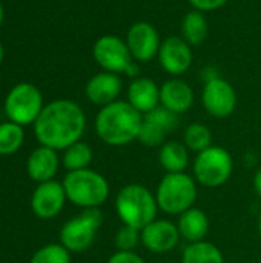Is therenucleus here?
I'll use <instances>...</instances> for the list:
<instances>
[{
	"mask_svg": "<svg viewBox=\"0 0 261 263\" xmlns=\"http://www.w3.org/2000/svg\"><path fill=\"white\" fill-rule=\"evenodd\" d=\"M234 171V160L231 153L223 146H209L198 153L192 163L194 179L198 185L206 188H218L225 185Z\"/></svg>",
	"mask_w": 261,
	"mask_h": 263,
	"instance_id": "6",
	"label": "nucleus"
},
{
	"mask_svg": "<svg viewBox=\"0 0 261 263\" xmlns=\"http://www.w3.org/2000/svg\"><path fill=\"white\" fill-rule=\"evenodd\" d=\"M86 128L83 109L71 100H54L46 105L34 122L35 137L42 146L55 151L80 142Z\"/></svg>",
	"mask_w": 261,
	"mask_h": 263,
	"instance_id": "1",
	"label": "nucleus"
},
{
	"mask_svg": "<svg viewBox=\"0 0 261 263\" xmlns=\"http://www.w3.org/2000/svg\"><path fill=\"white\" fill-rule=\"evenodd\" d=\"M23 129L14 122H6L0 125V156L14 154L23 143Z\"/></svg>",
	"mask_w": 261,
	"mask_h": 263,
	"instance_id": "26",
	"label": "nucleus"
},
{
	"mask_svg": "<svg viewBox=\"0 0 261 263\" xmlns=\"http://www.w3.org/2000/svg\"><path fill=\"white\" fill-rule=\"evenodd\" d=\"M123 91V80L114 72H98L89 79L86 83V97L91 103L98 106H106L118 99Z\"/></svg>",
	"mask_w": 261,
	"mask_h": 263,
	"instance_id": "16",
	"label": "nucleus"
},
{
	"mask_svg": "<svg viewBox=\"0 0 261 263\" xmlns=\"http://www.w3.org/2000/svg\"><path fill=\"white\" fill-rule=\"evenodd\" d=\"M2 59H3V48H2V43H0V62H2Z\"/></svg>",
	"mask_w": 261,
	"mask_h": 263,
	"instance_id": "34",
	"label": "nucleus"
},
{
	"mask_svg": "<svg viewBox=\"0 0 261 263\" xmlns=\"http://www.w3.org/2000/svg\"><path fill=\"white\" fill-rule=\"evenodd\" d=\"M92 149L85 142H77L65 149L63 165L68 171H80L89 168L92 162Z\"/></svg>",
	"mask_w": 261,
	"mask_h": 263,
	"instance_id": "25",
	"label": "nucleus"
},
{
	"mask_svg": "<svg viewBox=\"0 0 261 263\" xmlns=\"http://www.w3.org/2000/svg\"><path fill=\"white\" fill-rule=\"evenodd\" d=\"M197 197V182L186 173L165 174L155 190L158 210L169 216H180L194 208Z\"/></svg>",
	"mask_w": 261,
	"mask_h": 263,
	"instance_id": "5",
	"label": "nucleus"
},
{
	"mask_svg": "<svg viewBox=\"0 0 261 263\" xmlns=\"http://www.w3.org/2000/svg\"><path fill=\"white\" fill-rule=\"evenodd\" d=\"M194 89L178 77L166 80L160 86V105L177 116L189 111L194 105Z\"/></svg>",
	"mask_w": 261,
	"mask_h": 263,
	"instance_id": "17",
	"label": "nucleus"
},
{
	"mask_svg": "<svg viewBox=\"0 0 261 263\" xmlns=\"http://www.w3.org/2000/svg\"><path fill=\"white\" fill-rule=\"evenodd\" d=\"M106 263H146L145 259L135 251H117L114 253Z\"/></svg>",
	"mask_w": 261,
	"mask_h": 263,
	"instance_id": "29",
	"label": "nucleus"
},
{
	"mask_svg": "<svg viewBox=\"0 0 261 263\" xmlns=\"http://www.w3.org/2000/svg\"><path fill=\"white\" fill-rule=\"evenodd\" d=\"M103 223V214L98 208L85 210L80 216L68 220L62 231V245L71 253L86 251L95 240V236Z\"/></svg>",
	"mask_w": 261,
	"mask_h": 263,
	"instance_id": "7",
	"label": "nucleus"
},
{
	"mask_svg": "<svg viewBox=\"0 0 261 263\" xmlns=\"http://www.w3.org/2000/svg\"><path fill=\"white\" fill-rule=\"evenodd\" d=\"M57 170H58V156L57 151L52 148L40 146L35 151H32V154L28 157V163H26L28 176L38 183L52 180V177L57 174Z\"/></svg>",
	"mask_w": 261,
	"mask_h": 263,
	"instance_id": "19",
	"label": "nucleus"
},
{
	"mask_svg": "<svg viewBox=\"0 0 261 263\" xmlns=\"http://www.w3.org/2000/svg\"><path fill=\"white\" fill-rule=\"evenodd\" d=\"M143 114L125 100L102 106L95 116V133L109 146H125L138 139Z\"/></svg>",
	"mask_w": 261,
	"mask_h": 263,
	"instance_id": "2",
	"label": "nucleus"
},
{
	"mask_svg": "<svg viewBox=\"0 0 261 263\" xmlns=\"http://www.w3.org/2000/svg\"><path fill=\"white\" fill-rule=\"evenodd\" d=\"M202 103L209 116L215 119H226L237 108V92L228 80L215 77L205 82Z\"/></svg>",
	"mask_w": 261,
	"mask_h": 263,
	"instance_id": "10",
	"label": "nucleus"
},
{
	"mask_svg": "<svg viewBox=\"0 0 261 263\" xmlns=\"http://www.w3.org/2000/svg\"><path fill=\"white\" fill-rule=\"evenodd\" d=\"M126 45L137 63H146L157 57L162 40L158 31L148 22L132 23L126 34Z\"/></svg>",
	"mask_w": 261,
	"mask_h": 263,
	"instance_id": "12",
	"label": "nucleus"
},
{
	"mask_svg": "<svg viewBox=\"0 0 261 263\" xmlns=\"http://www.w3.org/2000/svg\"><path fill=\"white\" fill-rule=\"evenodd\" d=\"M178 116L168 111L162 105L143 116L138 142L149 148H160L166 142V136L178 126Z\"/></svg>",
	"mask_w": 261,
	"mask_h": 263,
	"instance_id": "11",
	"label": "nucleus"
},
{
	"mask_svg": "<svg viewBox=\"0 0 261 263\" xmlns=\"http://www.w3.org/2000/svg\"><path fill=\"white\" fill-rule=\"evenodd\" d=\"M209 34V25L203 12L194 9L189 11L182 20V37L191 45H202Z\"/></svg>",
	"mask_w": 261,
	"mask_h": 263,
	"instance_id": "22",
	"label": "nucleus"
},
{
	"mask_svg": "<svg viewBox=\"0 0 261 263\" xmlns=\"http://www.w3.org/2000/svg\"><path fill=\"white\" fill-rule=\"evenodd\" d=\"M252 185H254L255 194L261 199V166L255 171V174H254V182H252Z\"/></svg>",
	"mask_w": 261,
	"mask_h": 263,
	"instance_id": "31",
	"label": "nucleus"
},
{
	"mask_svg": "<svg viewBox=\"0 0 261 263\" xmlns=\"http://www.w3.org/2000/svg\"><path fill=\"white\" fill-rule=\"evenodd\" d=\"M191 6L200 12H208V11H215L222 6H225L229 0H188Z\"/></svg>",
	"mask_w": 261,
	"mask_h": 263,
	"instance_id": "30",
	"label": "nucleus"
},
{
	"mask_svg": "<svg viewBox=\"0 0 261 263\" xmlns=\"http://www.w3.org/2000/svg\"><path fill=\"white\" fill-rule=\"evenodd\" d=\"M258 234H260V239H261V214H260V217H258Z\"/></svg>",
	"mask_w": 261,
	"mask_h": 263,
	"instance_id": "32",
	"label": "nucleus"
},
{
	"mask_svg": "<svg viewBox=\"0 0 261 263\" xmlns=\"http://www.w3.org/2000/svg\"><path fill=\"white\" fill-rule=\"evenodd\" d=\"M94 60L103 71L114 74H128L135 60L131 55V51L126 45V40L118 35H102L97 39L92 48Z\"/></svg>",
	"mask_w": 261,
	"mask_h": 263,
	"instance_id": "9",
	"label": "nucleus"
},
{
	"mask_svg": "<svg viewBox=\"0 0 261 263\" xmlns=\"http://www.w3.org/2000/svg\"><path fill=\"white\" fill-rule=\"evenodd\" d=\"M2 20H3V8L0 5V23H2Z\"/></svg>",
	"mask_w": 261,
	"mask_h": 263,
	"instance_id": "33",
	"label": "nucleus"
},
{
	"mask_svg": "<svg viewBox=\"0 0 261 263\" xmlns=\"http://www.w3.org/2000/svg\"><path fill=\"white\" fill-rule=\"evenodd\" d=\"M157 59L169 76L180 77L191 68L194 55L191 45L183 37L172 35L162 42Z\"/></svg>",
	"mask_w": 261,
	"mask_h": 263,
	"instance_id": "13",
	"label": "nucleus"
},
{
	"mask_svg": "<svg viewBox=\"0 0 261 263\" xmlns=\"http://www.w3.org/2000/svg\"><path fill=\"white\" fill-rule=\"evenodd\" d=\"M138 243H142L140 231L132 227L123 225L115 234V247L118 251H135Z\"/></svg>",
	"mask_w": 261,
	"mask_h": 263,
	"instance_id": "28",
	"label": "nucleus"
},
{
	"mask_svg": "<svg viewBox=\"0 0 261 263\" xmlns=\"http://www.w3.org/2000/svg\"><path fill=\"white\" fill-rule=\"evenodd\" d=\"M69 253L71 251H68L62 243H51L35 251L31 263H71Z\"/></svg>",
	"mask_w": 261,
	"mask_h": 263,
	"instance_id": "27",
	"label": "nucleus"
},
{
	"mask_svg": "<svg viewBox=\"0 0 261 263\" xmlns=\"http://www.w3.org/2000/svg\"><path fill=\"white\" fill-rule=\"evenodd\" d=\"M63 188L68 200L83 210L100 208L109 197L108 180L91 168L69 171L63 180Z\"/></svg>",
	"mask_w": 261,
	"mask_h": 263,
	"instance_id": "4",
	"label": "nucleus"
},
{
	"mask_svg": "<svg viewBox=\"0 0 261 263\" xmlns=\"http://www.w3.org/2000/svg\"><path fill=\"white\" fill-rule=\"evenodd\" d=\"M183 143L189 151L198 154L212 146V131L205 123H189L183 133Z\"/></svg>",
	"mask_w": 261,
	"mask_h": 263,
	"instance_id": "24",
	"label": "nucleus"
},
{
	"mask_svg": "<svg viewBox=\"0 0 261 263\" xmlns=\"http://www.w3.org/2000/svg\"><path fill=\"white\" fill-rule=\"evenodd\" d=\"M68 200L63 183H58L55 180L43 182L40 183L31 199L32 211L40 219H54L65 206V202Z\"/></svg>",
	"mask_w": 261,
	"mask_h": 263,
	"instance_id": "15",
	"label": "nucleus"
},
{
	"mask_svg": "<svg viewBox=\"0 0 261 263\" xmlns=\"http://www.w3.org/2000/svg\"><path fill=\"white\" fill-rule=\"evenodd\" d=\"M177 227L183 240H186L188 243H197L206 239L211 222L203 210L194 206L178 216Z\"/></svg>",
	"mask_w": 261,
	"mask_h": 263,
	"instance_id": "20",
	"label": "nucleus"
},
{
	"mask_svg": "<svg viewBox=\"0 0 261 263\" xmlns=\"http://www.w3.org/2000/svg\"><path fill=\"white\" fill-rule=\"evenodd\" d=\"M188 148L182 142H165L158 148V163L166 171V174L185 173L189 165Z\"/></svg>",
	"mask_w": 261,
	"mask_h": 263,
	"instance_id": "21",
	"label": "nucleus"
},
{
	"mask_svg": "<svg viewBox=\"0 0 261 263\" xmlns=\"http://www.w3.org/2000/svg\"><path fill=\"white\" fill-rule=\"evenodd\" d=\"M126 102L145 116L160 106V86L149 77H135L128 86Z\"/></svg>",
	"mask_w": 261,
	"mask_h": 263,
	"instance_id": "18",
	"label": "nucleus"
},
{
	"mask_svg": "<svg viewBox=\"0 0 261 263\" xmlns=\"http://www.w3.org/2000/svg\"><path fill=\"white\" fill-rule=\"evenodd\" d=\"M182 263H225V257L217 245L202 240L197 243H189L185 248Z\"/></svg>",
	"mask_w": 261,
	"mask_h": 263,
	"instance_id": "23",
	"label": "nucleus"
},
{
	"mask_svg": "<svg viewBox=\"0 0 261 263\" xmlns=\"http://www.w3.org/2000/svg\"><path fill=\"white\" fill-rule=\"evenodd\" d=\"M142 245L152 254H166L172 251L182 236L178 233L177 223L168 219H155L140 231Z\"/></svg>",
	"mask_w": 261,
	"mask_h": 263,
	"instance_id": "14",
	"label": "nucleus"
},
{
	"mask_svg": "<svg viewBox=\"0 0 261 263\" xmlns=\"http://www.w3.org/2000/svg\"><path fill=\"white\" fill-rule=\"evenodd\" d=\"M158 205L155 194L145 185L129 183L115 196V213L123 225L142 231L146 225L157 219Z\"/></svg>",
	"mask_w": 261,
	"mask_h": 263,
	"instance_id": "3",
	"label": "nucleus"
},
{
	"mask_svg": "<svg viewBox=\"0 0 261 263\" xmlns=\"http://www.w3.org/2000/svg\"><path fill=\"white\" fill-rule=\"evenodd\" d=\"M43 109V99L40 91L31 83H20L14 86L5 102V111L11 122L23 126L34 123Z\"/></svg>",
	"mask_w": 261,
	"mask_h": 263,
	"instance_id": "8",
	"label": "nucleus"
}]
</instances>
